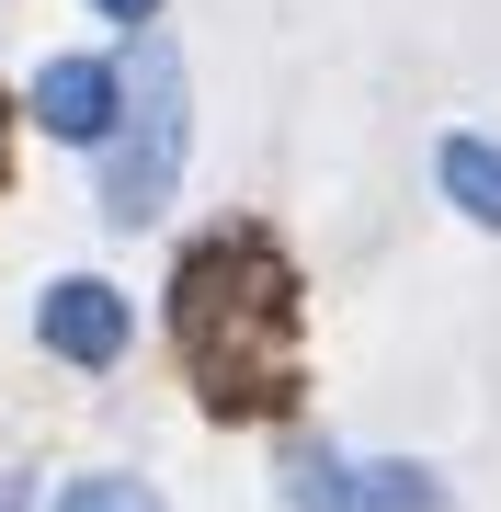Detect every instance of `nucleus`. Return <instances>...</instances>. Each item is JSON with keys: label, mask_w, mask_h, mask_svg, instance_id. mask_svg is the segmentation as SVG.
<instances>
[{"label": "nucleus", "mask_w": 501, "mask_h": 512, "mask_svg": "<svg viewBox=\"0 0 501 512\" xmlns=\"http://www.w3.org/2000/svg\"><path fill=\"white\" fill-rule=\"evenodd\" d=\"M171 330H183V365L205 376L217 410L251 421L297 399V274L262 239H205L171 285Z\"/></svg>", "instance_id": "obj_1"}, {"label": "nucleus", "mask_w": 501, "mask_h": 512, "mask_svg": "<svg viewBox=\"0 0 501 512\" xmlns=\"http://www.w3.org/2000/svg\"><path fill=\"white\" fill-rule=\"evenodd\" d=\"M0 512H23V490H12V478H0Z\"/></svg>", "instance_id": "obj_10"}, {"label": "nucleus", "mask_w": 501, "mask_h": 512, "mask_svg": "<svg viewBox=\"0 0 501 512\" xmlns=\"http://www.w3.org/2000/svg\"><path fill=\"white\" fill-rule=\"evenodd\" d=\"M57 512H160V490H137V478H69Z\"/></svg>", "instance_id": "obj_7"}, {"label": "nucleus", "mask_w": 501, "mask_h": 512, "mask_svg": "<svg viewBox=\"0 0 501 512\" xmlns=\"http://www.w3.org/2000/svg\"><path fill=\"white\" fill-rule=\"evenodd\" d=\"M0 171H12V92H0Z\"/></svg>", "instance_id": "obj_9"}, {"label": "nucleus", "mask_w": 501, "mask_h": 512, "mask_svg": "<svg viewBox=\"0 0 501 512\" xmlns=\"http://www.w3.org/2000/svg\"><path fill=\"white\" fill-rule=\"evenodd\" d=\"M35 114H46V137H114V114H126V69H103V57H46Z\"/></svg>", "instance_id": "obj_5"}, {"label": "nucleus", "mask_w": 501, "mask_h": 512, "mask_svg": "<svg viewBox=\"0 0 501 512\" xmlns=\"http://www.w3.org/2000/svg\"><path fill=\"white\" fill-rule=\"evenodd\" d=\"M183 126H194V103H183V57H171V35L137 46V69H126V114H114V160H103V217L114 228H149L171 183H183Z\"/></svg>", "instance_id": "obj_2"}, {"label": "nucleus", "mask_w": 501, "mask_h": 512, "mask_svg": "<svg viewBox=\"0 0 501 512\" xmlns=\"http://www.w3.org/2000/svg\"><path fill=\"white\" fill-rule=\"evenodd\" d=\"M285 512H445V490H433L422 467L308 444V456H285Z\"/></svg>", "instance_id": "obj_3"}, {"label": "nucleus", "mask_w": 501, "mask_h": 512, "mask_svg": "<svg viewBox=\"0 0 501 512\" xmlns=\"http://www.w3.org/2000/svg\"><path fill=\"white\" fill-rule=\"evenodd\" d=\"M35 330H46V353H69V365H114V353H126V296L92 285V274H69V285H46Z\"/></svg>", "instance_id": "obj_4"}, {"label": "nucleus", "mask_w": 501, "mask_h": 512, "mask_svg": "<svg viewBox=\"0 0 501 512\" xmlns=\"http://www.w3.org/2000/svg\"><path fill=\"white\" fill-rule=\"evenodd\" d=\"M92 12H114V23H137V12H160V0H92Z\"/></svg>", "instance_id": "obj_8"}, {"label": "nucleus", "mask_w": 501, "mask_h": 512, "mask_svg": "<svg viewBox=\"0 0 501 512\" xmlns=\"http://www.w3.org/2000/svg\"><path fill=\"white\" fill-rule=\"evenodd\" d=\"M445 194H456L479 228H501V137H456V148H445Z\"/></svg>", "instance_id": "obj_6"}]
</instances>
